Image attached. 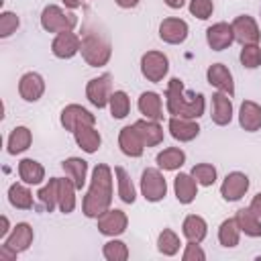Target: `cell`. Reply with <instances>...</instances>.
Listing matches in <instances>:
<instances>
[{"instance_id":"obj_1","label":"cell","mask_w":261,"mask_h":261,"mask_svg":"<svg viewBox=\"0 0 261 261\" xmlns=\"http://www.w3.org/2000/svg\"><path fill=\"white\" fill-rule=\"evenodd\" d=\"M112 204V169L104 163H98L92 171L90 190L84 196L82 210L88 218L102 216Z\"/></svg>"},{"instance_id":"obj_2","label":"cell","mask_w":261,"mask_h":261,"mask_svg":"<svg viewBox=\"0 0 261 261\" xmlns=\"http://www.w3.org/2000/svg\"><path fill=\"white\" fill-rule=\"evenodd\" d=\"M165 104H167V112L171 116H181V118L196 120L204 114V94L186 92L179 77L169 80L167 92H165Z\"/></svg>"},{"instance_id":"obj_3","label":"cell","mask_w":261,"mask_h":261,"mask_svg":"<svg viewBox=\"0 0 261 261\" xmlns=\"http://www.w3.org/2000/svg\"><path fill=\"white\" fill-rule=\"evenodd\" d=\"M82 57L86 59L88 65L92 67H102L110 61V55H112V47H110V41L100 35L98 31H86L84 37H82Z\"/></svg>"},{"instance_id":"obj_4","label":"cell","mask_w":261,"mask_h":261,"mask_svg":"<svg viewBox=\"0 0 261 261\" xmlns=\"http://www.w3.org/2000/svg\"><path fill=\"white\" fill-rule=\"evenodd\" d=\"M77 24V16L73 12H65L55 4H49L41 12V27L47 33H65L73 31Z\"/></svg>"},{"instance_id":"obj_5","label":"cell","mask_w":261,"mask_h":261,"mask_svg":"<svg viewBox=\"0 0 261 261\" xmlns=\"http://www.w3.org/2000/svg\"><path fill=\"white\" fill-rule=\"evenodd\" d=\"M141 194L147 202H159L167 194V181L159 169L147 167L141 175Z\"/></svg>"},{"instance_id":"obj_6","label":"cell","mask_w":261,"mask_h":261,"mask_svg":"<svg viewBox=\"0 0 261 261\" xmlns=\"http://www.w3.org/2000/svg\"><path fill=\"white\" fill-rule=\"evenodd\" d=\"M167 69H169V59L161 51H147L141 57V73L153 84L161 82L167 75Z\"/></svg>"},{"instance_id":"obj_7","label":"cell","mask_w":261,"mask_h":261,"mask_svg":"<svg viewBox=\"0 0 261 261\" xmlns=\"http://www.w3.org/2000/svg\"><path fill=\"white\" fill-rule=\"evenodd\" d=\"M86 96H88L90 104H94L96 108L108 106L110 96H112V75L102 73V75L90 80L88 86H86Z\"/></svg>"},{"instance_id":"obj_8","label":"cell","mask_w":261,"mask_h":261,"mask_svg":"<svg viewBox=\"0 0 261 261\" xmlns=\"http://www.w3.org/2000/svg\"><path fill=\"white\" fill-rule=\"evenodd\" d=\"M126 224H128V218L122 210L118 208H108L102 216H98V230L106 237H118L126 230Z\"/></svg>"},{"instance_id":"obj_9","label":"cell","mask_w":261,"mask_h":261,"mask_svg":"<svg viewBox=\"0 0 261 261\" xmlns=\"http://www.w3.org/2000/svg\"><path fill=\"white\" fill-rule=\"evenodd\" d=\"M232 33H234V41H239L241 45H253L261 39V31H259L255 18L249 14L237 16L232 20Z\"/></svg>"},{"instance_id":"obj_10","label":"cell","mask_w":261,"mask_h":261,"mask_svg":"<svg viewBox=\"0 0 261 261\" xmlns=\"http://www.w3.org/2000/svg\"><path fill=\"white\" fill-rule=\"evenodd\" d=\"M61 124H63L65 130L73 133L82 124H92L94 126L96 124V116L90 110H86L84 106H80V104H69V106H65L61 110Z\"/></svg>"},{"instance_id":"obj_11","label":"cell","mask_w":261,"mask_h":261,"mask_svg":"<svg viewBox=\"0 0 261 261\" xmlns=\"http://www.w3.org/2000/svg\"><path fill=\"white\" fill-rule=\"evenodd\" d=\"M247 190H249V177L241 171H232L224 177L220 186V196L226 202H237L247 194Z\"/></svg>"},{"instance_id":"obj_12","label":"cell","mask_w":261,"mask_h":261,"mask_svg":"<svg viewBox=\"0 0 261 261\" xmlns=\"http://www.w3.org/2000/svg\"><path fill=\"white\" fill-rule=\"evenodd\" d=\"M159 37L161 41L169 43V45H179L188 39V22L181 18H163L159 24Z\"/></svg>"},{"instance_id":"obj_13","label":"cell","mask_w":261,"mask_h":261,"mask_svg":"<svg viewBox=\"0 0 261 261\" xmlns=\"http://www.w3.org/2000/svg\"><path fill=\"white\" fill-rule=\"evenodd\" d=\"M82 49V39L71 33V31H65V33H57V37L53 39L51 43V51L55 57L59 59H69L73 57L77 51Z\"/></svg>"},{"instance_id":"obj_14","label":"cell","mask_w":261,"mask_h":261,"mask_svg":"<svg viewBox=\"0 0 261 261\" xmlns=\"http://www.w3.org/2000/svg\"><path fill=\"white\" fill-rule=\"evenodd\" d=\"M206 41H208V45H210L212 51H222V49L230 47V43L234 41L232 24H228V22H216V24L208 27Z\"/></svg>"},{"instance_id":"obj_15","label":"cell","mask_w":261,"mask_h":261,"mask_svg":"<svg viewBox=\"0 0 261 261\" xmlns=\"http://www.w3.org/2000/svg\"><path fill=\"white\" fill-rule=\"evenodd\" d=\"M45 92V80L35 73V71H27L20 82H18V94L22 100L27 102H37Z\"/></svg>"},{"instance_id":"obj_16","label":"cell","mask_w":261,"mask_h":261,"mask_svg":"<svg viewBox=\"0 0 261 261\" xmlns=\"http://www.w3.org/2000/svg\"><path fill=\"white\" fill-rule=\"evenodd\" d=\"M118 147L124 155L128 157H141L143 151H145V143L139 135V130L135 128V124L130 126H124L120 128V135H118Z\"/></svg>"},{"instance_id":"obj_17","label":"cell","mask_w":261,"mask_h":261,"mask_svg":"<svg viewBox=\"0 0 261 261\" xmlns=\"http://www.w3.org/2000/svg\"><path fill=\"white\" fill-rule=\"evenodd\" d=\"M206 77H208V84L214 86V88H218L220 92H224V94H228V96L234 94L232 73L228 71L226 65H222V63H212V65L208 67V71H206Z\"/></svg>"},{"instance_id":"obj_18","label":"cell","mask_w":261,"mask_h":261,"mask_svg":"<svg viewBox=\"0 0 261 261\" xmlns=\"http://www.w3.org/2000/svg\"><path fill=\"white\" fill-rule=\"evenodd\" d=\"M169 133H171V137H173L175 141L188 143V141H192V139L198 137L200 126H198V122L192 120V118L171 116V118H169Z\"/></svg>"},{"instance_id":"obj_19","label":"cell","mask_w":261,"mask_h":261,"mask_svg":"<svg viewBox=\"0 0 261 261\" xmlns=\"http://www.w3.org/2000/svg\"><path fill=\"white\" fill-rule=\"evenodd\" d=\"M212 120L218 126H224L232 120V102L228 94L218 92L212 96Z\"/></svg>"},{"instance_id":"obj_20","label":"cell","mask_w":261,"mask_h":261,"mask_svg":"<svg viewBox=\"0 0 261 261\" xmlns=\"http://www.w3.org/2000/svg\"><path fill=\"white\" fill-rule=\"evenodd\" d=\"M75 184L71 181V177H57V206L63 214L73 212L75 208Z\"/></svg>"},{"instance_id":"obj_21","label":"cell","mask_w":261,"mask_h":261,"mask_svg":"<svg viewBox=\"0 0 261 261\" xmlns=\"http://www.w3.org/2000/svg\"><path fill=\"white\" fill-rule=\"evenodd\" d=\"M239 122L249 133L259 130L261 128V106L253 100H245L239 110Z\"/></svg>"},{"instance_id":"obj_22","label":"cell","mask_w":261,"mask_h":261,"mask_svg":"<svg viewBox=\"0 0 261 261\" xmlns=\"http://www.w3.org/2000/svg\"><path fill=\"white\" fill-rule=\"evenodd\" d=\"M173 190L179 204H190L198 194V181L192 177V173H179L173 179Z\"/></svg>"},{"instance_id":"obj_23","label":"cell","mask_w":261,"mask_h":261,"mask_svg":"<svg viewBox=\"0 0 261 261\" xmlns=\"http://www.w3.org/2000/svg\"><path fill=\"white\" fill-rule=\"evenodd\" d=\"M73 137H75V143L82 147V151L86 153H96L100 149V133L92 126V124H82L73 130Z\"/></svg>"},{"instance_id":"obj_24","label":"cell","mask_w":261,"mask_h":261,"mask_svg":"<svg viewBox=\"0 0 261 261\" xmlns=\"http://www.w3.org/2000/svg\"><path fill=\"white\" fill-rule=\"evenodd\" d=\"M31 243H33V228H31V224L18 222V224L12 228V232H10V237L6 239L4 245H8V247H10L12 251H16V253H22V251H27V249L31 247Z\"/></svg>"},{"instance_id":"obj_25","label":"cell","mask_w":261,"mask_h":261,"mask_svg":"<svg viewBox=\"0 0 261 261\" xmlns=\"http://www.w3.org/2000/svg\"><path fill=\"white\" fill-rule=\"evenodd\" d=\"M135 128L139 130L145 147H155L163 141V128L159 126L157 120H149V118H141L135 122Z\"/></svg>"},{"instance_id":"obj_26","label":"cell","mask_w":261,"mask_h":261,"mask_svg":"<svg viewBox=\"0 0 261 261\" xmlns=\"http://www.w3.org/2000/svg\"><path fill=\"white\" fill-rule=\"evenodd\" d=\"M181 232L190 243H202L206 232H208V224L202 216L190 214V216H186V220L181 224Z\"/></svg>"},{"instance_id":"obj_27","label":"cell","mask_w":261,"mask_h":261,"mask_svg":"<svg viewBox=\"0 0 261 261\" xmlns=\"http://www.w3.org/2000/svg\"><path fill=\"white\" fill-rule=\"evenodd\" d=\"M139 110L149 120H161L163 118V106H161L159 94H155V92H143L141 98H139Z\"/></svg>"},{"instance_id":"obj_28","label":"cell","mask_w":261,"mask_h":261,"mask_svg":"<svg viewBox=\"0 0 261 261\" xmlns=\"http://www.w3.org/2000/svg\"><path fill=\"white\" fill-rule=\"evenodd\" d=\"M234 220H237L241 232H245L247 237H261V220H259V216L251 208L237 210Z\"/></svg>"},{"instance_id":"obj_29","label":"cell","mask_w":261,"mask_h":261,"mask_svg":"<svg viewBox=\"0 0 261 261\" xmlns=\"http://www.w3.org/2000/svg\"><path fill=\"white\" fill-rule=\"evenodd\" d=\"M61 165H63L65 175H67V177H71V181L75 184V188H77V190H82V188L86 186L88 163H86L84 159H80V157H69V159H65Z\"/></svg>"},{"instance_id":"obj_30","label":"cell","mask_w":261,"mask_h":261,"mask_svg":"<svg viewBox=\"0 0 261 261\" xmlns=\"http://www.w3.org/2000/svg\"><path fill=\"white\" fill-rule=\"evenodd\" d=\"M18 175H20V179L24 184L37 186V184H41L45 179V167L35 159H22L18 163Z\"/></svg>"},{"instance_id":"obj_31","label":"cell","mask_w":261,"mask_h":261,"mask_svg":"<svg viewBox=\"0 0 261 261\" xmlns=\"http://www.w3.org/2000/svg\"><path fill=\"white\" fill-rule=\"evenodd\" d=\"M186 163V153L179 147H167L157 155V165L165 171H175Z\"/></svg>"},{"instance_id":"obj_32","label":"cell","mask_w":261,"mask_h":261,"mask_svg":"<svg viewBox=\"0 0 261 261\" xmlns=\"http://www.w3.org/2000/svg\"><path fill=\"white\" fill-rule=\"evenodd\" d=\"M33 143V135L27 126H16L12 128L10 137H8V153L10 155H18L22 151H27Z\"/></svg>"},{"instance_id":"obj_33","label":"cell","mask_w":261,"mask_h":261,"mask_svg":"<svg viewBox=\"0 0 261 261\" xmlns=\"http://www.w3.org/2000/svg\"><path fill=\"white\" fill-rule=\"evenodd\" d=\"M8 202L18 210H31L33 208V194L22 184H12L8 188Z\"/></svg>"},{"instance_id":"obj_34","label":"cell","mask_w":261,"mask_h":261,"mask_svg":"<svg viewBox=\"0 0 261 261\" xmlns=\"http://www.w3.org/2000/svg\"><path fill=\"white\" fill-rule=\"evenodd\" d=\"M114 175H116V181H118V198L124 204H133L137 200V192H135V186H133L128 173L122 167H114Z\"/></svg>"},{"instance_id":"obj_35","label":"cell","mask_w":261,"mask_h":261,"mask_svg":"<svg viewBox=\"0 0 261 261\" xmlns=\"http://www.w3.org/2000/svg\"><path fill=\"white\" fill-rule=\"evenodd\" d=\"M239 234H241V228H239V224H237L234 218H226V220L220 224V228H218V241H220V245L226 247V249L239 245Z\"/></svg>"},{"instance_id":"obj_36","label":"cell","mask_w":261,"mask_h":261,"mask_svg":"<svg viewBox=\"0 0 261 261\" xmlns=\"http://www.w3.org/2000/svg\"><path fill=\"white\" fill-rule=\"evenodd\" d=\"M179 237L171 230V228H163L161 232H159V239H157V249H159V253H163V255H167V257H171V255H175L177 251H179Z\"/></svg>"},{"instance_id":"obj_37","label":"cell","mask_w":261,"mask_h":261,"mask_svg":"<svg viewBox=\"0 0 261 261\" xmlns=\"http://www.w3.org/2000/svg\"><path fill=\"white\" fill-rule=\"evenodd\" d=\"M108 106H110V114H112L114 118H124V116L130 112V100H128L126 92H122V90L112 92Z\"/></svg>"},{"instance_id":"obj_38","label":"cell","mask_w":261,"mask_h":261,"mask_svg":"<svg viewBox=\"0 0 261 261\" xmlns=\"http://www.w3.org/2000/svg\"><path fill=\"white\" fill-rule=\"evenodd\" d=\"M39 202L43 204V208L47 212H53V208L57 206V177H51L47 186H43L39 190Z\"/></svg>"},{"instance_id":"obj_39","label":"cell","mask_w":261,"mask_h":261,"mask_svg":"<svg viewBox=\"0 0 261 261\" xmlns=\"http://www.w3.org/2000/svg\"><path fill=\"white\" fill-rule=\"evenodd\" d=\"M192 177L200 186H212L216 181V167L210 163H198L192 167Z\"/></svg>"},{"instance_id":"obj_40","label":"cell","mask_w":261,"mask_h":261,"mask_svg":"<svg viewBox=\"0 0 261 261\" xmlns=\"http://www.w3.org/2000/svg\"><path fill=\"white\" fill-rule=\"evenodd\" d=\"M102 253H104V257H106L108 261H126V259H128V247H126L122 241H116V239L108 241V243L104 245Z\"/></svg>"},{"instance_id":"obj_41","label":"cell","mask_w":261,"mask_h":261,"mask_svg":"<svg viewBox=\"0 0 261 261\" xmlns=\"http://www.w3.org/2000/svg\"><path fill=\"white\" fill-rule=\"evenodd\" d=\"M241 63L249 69H255L261 65V47L257 43L253 45H243L241 49Z\"/></svg>"},{"instance_id":"obj_42","label":"cell","mask_w":261,"mask_h":261,"mask_svg":"<svg viewBox=\"0 0 261 261\" xmlns=\"http://www.w3.org/2000/svg\"><path fill=\"white\" fill-rule=\"evenodd\" d=\"M18 24H20V20H18V16H16L14 12H10V10L2 12V14H0V37H2V39L10 37V35L18 29Z\"/></svg>"},{"instance_id":"obj_43","label":"cell","mask_w":261,"mask_h":261,"mask_svg":"<svg viewBox=\"0 0 261 261\" xmlns=\"http://www.w3.org/2000/svg\"><path fill=\"white\" fill-rule=\"evenodd\" d=\"M212 10H214L212 0H190V12H192L196 18H200V20L210 18Z\"/></svg>"},{"instance_id":"obj_44","label":"cell","mask_w":261,"mask_h":261,"mask_svg":"<svg viewBox=\"0 0 261 261\" xmlns=\"http://www.w3.org/2000/svg\"><path fill=\"white\" fill-rule=\"evenodd\" d=\"M181 259H184V261H204V259H206V253L200 249L198 243H190V241H188Z\"/></svg>"},{"instance_id":"obj_45","label":"cell","mask_w":261,"mask_h":261,"mask_svg":"<svg viewBox=\"0 0 261 261\" xmlns=\"http://www.w3.org/2000/svg\"><path fill=\"white\" fill-rule=\"evenodd\" d=\"M16 251H12L8 245H2L0 247V261H12V259H16Z\"/></svg>"},{"instance_id":"obj_46","label":"cell","mask_w":261,"mask_h":261,"mask_svg":"<svg viewBox=\"0 0 261 261\" xmlns=\"http://www.w3.org/2000/svg\"><path fill=\"white\" fill-rule=\"evenodd\" d=\"M249 208H251V210H253V212H255V214L261 218V192H259V194H257V196L251 200V206H249Z\"/></svg>"},{"instance_id":"obj_47","label":"cell","mask_w":261,"mask_h":261,"mask_svg":"<svg viewBox=\"0 0 261 261\" xmlns=\"http://www.w3.org/2000/svg\"><path fill=\"white\" fill-rule=\"evenodd\" d=\"M8 230H10L8 218H6V216H2V218H0V237H6V234H8Z\"/></svg>"},{"instance_id":"obj_48","label":"cell","mask_w":261,"mask_h":261,"mask_svg":"<svg viewBox=\"0 0 261 261\" xmlns=\"http://www.w3.org/2000/svg\"><path fill=\"white\" fill-rule=\"evenodd\" d=\"M120 8H135L139 4V0H114Z\"/></svg>"},{"instance_id":"obj_49","label":"cell","mask_w":261,"mask_h":261,"mask_svg":"<svg viewBox=\"0 0 261 261\" xmlns=\"http://www.w3.org/2000/svg\"><path fill=\"white\" fill-rule=\"evenodd\" d=\"M169 8H181L184 4H186V0H163Z\"/></svg>"},{"instance_id":"obj_50","label":"cell","mask_w":261,"mask_h":261,"mask_svg":"<svg viewBox=\"0 0 261 261\" xmlns=\"http://www.w3.org/2000/svg\"><path fill=\"white\" fill-rule=\"evenodd\" d=\"M67 8H77V6H82V0H61Z\"/></svg>"}]
</instances>
